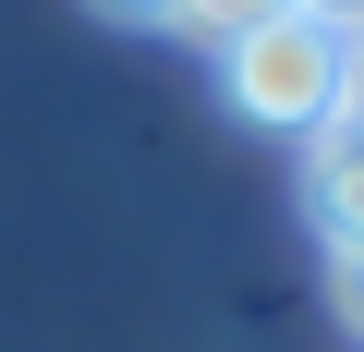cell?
<instances>
[{"label": "cell", "mask_w": 364, "mask_h": 352, "mask_svg": "<svg viewBox=\"0 0 364 352\" xmlns=\"http://www.w3.org/2000/svg\"><path fill=\"white\" fill-rule=\"evenodd\" d=\"M340 85H352V37L340 25H316V13H279V25H255V37H231L219 49V97L255 122V134H328L340 122Z\"/></svg>", "instance_id": "cell-1"}, {"label": "cell", "mask_w": 364, "mask_h": 352, "mask_svg": "<svg viewBox=\"0 0 364 352\" xmlns=\"http://www.w3.org/2000/svg\"><path fill=\"white\" fill-rule=\"evenodd\" d=\"M304 195H316V231H328V267L340 255H364V134H316L304 146Z\"/></svg>", "instance_id": "cell-2"}, {"label": "cell", "mask_w": 364, "mask_h": 352, "mask_svg": "<svg viewBox=\"0 0 364 352\" xmlns=\"http://www.w3.org/2000/svg\"><path fill=\"white\" fill-rule=\"evenodd\" d=\"M291 0H158V25L170 37H195V49H231V37H255V25H279Z\"/></svg>", "instance_id": "cell-3"}, {"label": "cell", "mask_w": 364, "mask_h": 352, "mask_svg": "<svg viewBox=\"0 0 364 352\" xmlns=\"http://www.w3.org/2000/svg\"><path fill=\"white\" fill-rule=\"evenodd\" d=\"M291 13H316V25H340V37H364V0H291Z\"/></svg>", "instance_id": "cell-4"}, {"label": "cell", "mask_w": 364, "mask_h": 352, "mask_svg": "<svg viewBox=\"0 0 364 352\" xmlns=\"http://www.w3.org/2000/svg\"><path fill=\"white\" fill-rule=\"evenodd\" d=\"M340 134H364V37H352V85H340Z\"/></svg>", "instance_id": "cell-5"}, {"label": "cell", "mask_w": 364, "mask_h": 352, "mask_svg": "<svg viewBox=\"0 0 364 352\" xmlns=\"http://www.w3.org/2000/svg\"><path fill=\"white\" fill-rule=\"evenodd\" d=\"M340 304H352V328H364V255H340Z\"/></svg>", "instance_id": "cell-6"}, {"label": "cell", "mask_w": 364, "mask_h": 352, "mask_svg": "<svg viewBox=\"0 0 364 352\" xmlns=\"http://www.w3.org/2000/svg\"><path fill=\"white\" fill-rule=\"evenodd\" d=\"M109 13H146V25H158V0H109Z\"/></svg>", "instance_id": "cell-7"}]
</instances>
